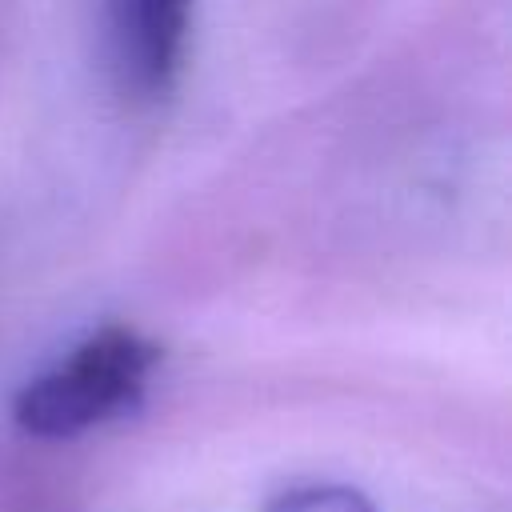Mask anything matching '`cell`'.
<instances>
[{
    "mask_svg": "<svg viewBox=\"0 0 512 512\" xmlns=\"http://www.w3.org/2000/svg\"><path fill=\"white\" fill-rule=\"evenodd\" d=\"M160 364V344L136 328L108 324L68 352L56 368L28 380L12 400V420L36 440H72L144 404Z\"/></svg>",
    "mask_w": 512,
    "mask_h": 512,
    "instance_id": "6da1fadb",
    "label": "cell"
},
{
    "mask_svg": "<svg viewBox=\"0 0 512 512\" xmlns=\"http://www.w3.org/2000/svg\"><path fill=\"white\" fill-rule=\"evenodd\" d=\"M192 4L196 0H108L116 72L132 96L156 100L176 84L188 48Z\"/></svg>",
    "mask_w": 512,
    "mask_h": 512,
    "instance_id": "7a4b0ae2",
    "label": "cell"
},
{
    "mask_svg": "<svg viewBox=\"0 0 512 512\" xmlns=\"http://www.w3.org/2000/svg\"><path fill=\"white\" fill-rule=\"evenodd\" d=\"M264 512H376L372 500L348 484H304L280 492Z\"/></svg>",
    "mask_w": 512,
    "mask_h": 512,
    "instance_id": "3957f363",
    "label": "cell"
}]
</instances>
